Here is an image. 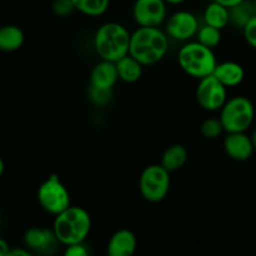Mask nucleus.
Instances as JSON below:
<instances>
[{
    "instance_id": "16",
    "label": "nucleus",
    "mask_w": 256,
    "mask_h": 256,
    "mask_svg": "<svg viewBox=\"0 0 256 256\" xmlns=\"http://www.w3.org/2000/svg\"><path fill=\"white\" fill-rule=\"evenodd\" d=\"M202 19L206 25L222 30L230 24V9L212 0V2L205 8Z\"/></svg>"
},
{
    "instance_id": "32",
    "label": "nucleus",
    "mask_w": 256,
    "mask_h": 256,
    "mask_svg": "<svg viewBox=\"0 0 256 256\" xmlns=\"http://www.w3.org/2000/svg\"><path fill=\"white\" fill-rule=\"evenodd\" d=\"M4 172H5V162H4V160L0 158V176L4 174Z\"/></svg>"
},
{
    "instance_id": "19",
    "label": "nucleus",
    "mask_w": 256,
    "mask_h": 256,
    "mask_svg": "<svg viewBox=\"0 0 256 256\" xmlns=\"http://www.w3.org/2000/svg\"><path fill=\"white\" fill-rule=\"evenodd\" d=\"M189 159V152L188 149L182 144H174L168 148L162 156L160 164L170 172H178L186 164Z\"/></svg>"
},
{
    "instance_id": "34",
    "label": "nucleus",
    "mask_w": 256,
    "mask_h": 256,
    "mask_svg": "<svg viewBox=\"0 0 256 256\" xmlns=\"http://www.w3.org/2000/svg\"><path fill=\"white\" fill-rule=\"evenodd\" d=\"M252 4H254V8H255V12H256V0H252Z\"/></svg>"
},
{
    "instance_id": "28",
    "label": "nucleus",
    "mask_w": 256,
    "mask_h": 256,
    "mask_svg": "<svg viewBox=\"0 0 256 256\" xmlns=\"http://www.w3.org/2000/svg\"><path fill=\"white\" fill-rule=\"evenodd\" d=\"M10 246L4 239H0V256H9Z\"/></svg>"
},
{
    "instance_id": "14",
    "label": "nucleus",
    "mask_w": 256,
    "mask_h": 256,
    "mask_svg": "<svg viewBox=\"0 0 256 256\" xmlns=\"http://www.w3.org/2000/svg\"><path fill=\"white\" fill-rule=\"evenodd\" d=\"M138 249L136 235L129 229L118 230L108 242V254L110 256H132Z\"/></svg>"
},
{
    "instance_id": "21",
    "label": "nucleus",
    "mask_w": 256,
    "mask_h": 256,
    "mask_svg": "<svg viewBox=\"0 0 256 256\" xmlns=\"http://www.w3.org/2000/svg\"><path fill=\"white\" fill-rule=\"evenodd\" d=\"M112 0H72L76 12L85 16L98 18L109 10Z\"/></svg>"
},
{
    "instance_id": "6",
    "label": "nucleus",
    "mask_w": 256,
    "mask_h": 256,
    "mask_svg": "<svg viewBox=\"0 0 256 256\" xmlns=\"http://www.w3.org/2000/svg\"><path fill=\"white\" fill-rule=\"evenodd\" d=\"M170 186V172H168L162 164L149 165L142 170L139 178L140 194L152 204L162 202L169 194Z\"/></svg>"
},
{
    "instance_id": "9",
    "label": "nucleus",
    "mask_w": 256,
    "mask_h": 256,
    "mask_svg": "<svg viewBox=\"0 0 256 256\" xmlns=\"http://www.w3.org/2000/svg\"><path fill=\"white\" fill-rule=\"evenodd\" d=\"M195 96L200 106L206 112H220L229 99L228 88L214 75H209L199 80Z\"/></svg>"
},
{
    "instance_id": "5",
    "label": "nucleus",
    "mask_w": 256,
    "mask_h": 256,
    "mask_svg": "<svg viewBox=\"0 0 256 256\" xmlns=\"http://www.w3.org/2000/svg\"><path fill=\"white\" fill-rule=\"evenodd\" d=\"M255 106L246 96L228 99L220 109L219 119L225 132H246L255 122Z\"/></svg>"
},
{
    "instance_id": "10",
    "label": "nucleus",
    "mask_w": 256,
    "mask_h": 256,
    "mask_svg": "<svg viewBox=\"0 0 256 256\" xmlns=\"http://www.w3.org/2000/svg\"><path fill=\"white\" fill-rule=\"evenodd\" d=\"M165 0H135L132 18L139 26H162L168 19Z\"/></svg>"
},
{
    "instance_id": "22",
    "label": "nucleus",
    "mask_w": 256,
    "mask_h": 256,
    "mask_svg": "<svg viewBox=\"0 0 256 256\" xmlns=\"http://www.w3.org/2000/svg\"><path fill=\"white\" fill-rule=\"evenodd\" d=\"M222 39V30L218 28L210 26V25H202L200 26L199 32L196 34V40L200 44L205 45V46L210 48V49H215L220 45Z\"/></svg>"
},
{
    "instance_id": "27",
    "label": "nucleus",
    "mask_w": 256,
    "mask_h": 256,
    "mask_svg": "<svg viewBox=\"0 0 256 256\" xmlns=\"http://www.w3.org/2000/svg\"><path fill=\"white\" fill-rule=\"evenodd\" d=\"M90 254L89 248L85 245V242H80V244L69 245L65 249V256H88Z\"/></svg>"
},
{
    "instance_id": "7",
    "label": "nucleus",
    "mask_w": 256,
    "mask_h": 256,
    "mask_svg": "<svg viewBox=\"0 0 256 256\" xmlns=\"http://www.w3.org/2000/svg\"><path fill=\"white\" fill-rule=\"evenodd\" d=\"M38 202L48 214L56 216L72 205V196L60 178L52 174L39 186Z\"/></svg>"
},
{
    "instance_id": "3",
    "label": "nucleus",
    "mask_w": 256,
    "mask_h": 256,
    "mask_svg": "<svg viewBox=\"0 0 256 256\" xmlns=\"http://www.w3.org/2000/svg\"><path fill=\"white\" fill-rule=\"evenodd\" d=\"M132 32L122 24L109 22L102 24L94 35V49L102 60L116 62L130 50Z\"/></svg>"
},
{
    "instance_id": "23",
    "label": "nucleus",
    "mask_w": 256,
    "mask_h": 256,
    "mask_svg": "<svg viewBox=\"0 0 256 256\" xmlns=\"http://www.w3.org/2000/svg\"><path fill=\"white\" fill-rule=\"evenodd\" d=\"M200 130H202V136L209 140L218 139L219 136H222V132H225L224 126H222L219 118H209V119H206L202 124Z\"/></svg>"
},
{
    "instance_id": "18",
    "label": "nucleus",
    "mask_w": 256,
    "mask_h": 256,
    "mask_svg": "<svg viewBox=\"0 0 256 256\" xmlns=\"http://www.w3.org/2000/svg\"><path fill=\"white\" fill-rule=\"evenodd\" d=\"M25 34L16 25H4L0 28V50L16 52L24 45Z\"/></svg>"
},
{
    "instance_id": "12",
    "label": "nucleus",
    "mask_w": 256,
    "mask_h": 256,
    "mask_svg": "<svg viewBox=\"0 0 256 256\" xmlns=\"http://www.w3.org/2000/svg\"><path fill=\"white\" fill-rule=\"evenodd\" d=\"M24 244L29 250L40 254H52L58 246L62 245L54 232L44 228H32L26 230L24 234Z\"/></svg>"
},
{
    "instance_id": "35",
    "label": "nucleus",
    "mask_w": 256,
    "mask_h": 256,
    "mask_svg": "<svg viewBox=\"0 0 256 256\" xmlns=\"http://www.w3.org/2000/svg\"><path fill=\"white\" fill-rule=\"evenodd\" d=\"M52 2H54V0H52Z\"/></svg>"
},
{
    "instance_id": "20",
    "label": "nucleus",
    "mask_w": 256,
    "mask_h": 256,
    "mask_svg": "<svg viewBox=\"0 0 256 256\" xmlns=\"http://www.w3.org/2000/svg\"><path fill=\"white\" fill-rule=\"evenodd\" d=\"M255 15L256 12L252 0H244L240 4L230 8V24L242 30Z\"/></svg>"
},
{
    "instance_id": "33",
    "label": "nucleus",
    "mask_w": 256,
    "mask_h": 256,
    "mask_svg": "<svg viewBox=\"0 0 256 256\" xmlns=\"http://www.w3.org/2000/svg\"><path fill=\"white\" fill-rule=\"evenodd\" d=\"M252 145H254V149L256 152V130L252 134Z\"/></svg>"
},
{
    "instance_id": "31",
    "label": "nucleus",
    "mask_w": 256,
    "mask_h": 256,
    "mask_svg": "<svg viewBox=\"0 0 256 256\" xmlns=\"http://www.w3.org/2000/svg\"><path fill=\"white\" fill-rule=\"evenodd\" d=\"M165 2H166L169 5H182L184 4L186 0H165Z\"/></svg>"
},
{
    "instance_id": "24",
    "label": "nucleus",
    "mask_w": 256,
    "mask_h": 256,
    "mask_svg": "<svg viewBox=\"0 0 256 256\" xmlns=\"http://www.w3.org/2000/svg\"><path fill=\"white\" fill-rule=\"evenodd\" d=\"M89 98L92 104L96 105V106H106L112 99V90L99 89V88L90 85Z\"/></svg>"
},
{
    "instance_id": "13",
    "label": "nucleus",
    "mask_w": 256,
    "mask_h": 256,
    "mask_svg": "<svg viewBox=\"0 0 256 256\" xmlns=\"http://www.w3.org/2000/svg\"><path fill=\"white\" fill-rule=\"evenodd\" d=\"M119 80L116 62L109 60H100L92 70L90 74V85L99 89L112 90Z\"/></svg>"
},
{
    "instance_id": "4",
    "label": "nucleus",
    "mask_w": 256,
    "mask_h": 256,
    "mask_svg": "<svg viewBox=\"0 0 256 256\" xmlns=\"http://www.w3.org/2000/svg\"><path fill=\"white\" fill-rule=\"evenodd\" d=\"M178 62L185 74L200 80L214 74L218 59L214 49L200 44L198 40H190L180 48Z\"/></svg>"
},
{
    "instance_id": "1",
    "label": "nucleus",
    "mask_w": 256,
    "mask_h": 256,
    "mask_svg": "<svg viewBox=\"0 0 256 256\" xmlns=\"http://www.w3.org/2000/svg\"><path fill=\"white\" fill-rule=\"evenodd\" d=\"M170 38L159 26H139L132 32L129 54L144 66L158 64L166 56Z\"/></svg>"
},
{
    "instance_id": "2",
    "label": "nucleus",
    "mask_w": 256,
    "mask_h": 256,
    "mask_svg": "<svg viewBox=\"0 0 256 256\" xmlns=\"http://www.w3.org/2000/svg\"><path fill=\"white\" fill-rule=\"evenodd\" d=\"M92 222L89 212L80 206L70 205L58 214L52 224V232L59 242L65 248L69 245L85 242L92 232Z\"/></svg>"
},
{
    "instance_id": "30",
    "label": "nucleus",
    "mask_w": 256,
    "mask_h": 256,
    "mask_svg": "<svg viewBox=\"0 0 256 256\" xmlns=\"http://www.w3.org/2000/svg\"><path fill=\"white\" fill-rule=\"evenodd\" d=\"M9 256H30V252L24 249H14L10 250Z\"/></svg>"
},
{
    "instance_id": "25",
    "label": "nucleus",
    "mask_w": 256,
    "mask_h": 256,
    "mask_svg": "<svg viewBox=\"0 0 256 256\" xmlns=\"http://www.w3.org/2000/svg\"><path fill=\"white\" fill-rule=\"evenodd\" d=\"M52 12L56 16L66 18L76 12L72 0H54L52 2Z\"/></svg>"
},
{
    "instance_id": "15",
    "label": "nucleus",
    "mask_w": 256,
    "mask_h": 256,
    "mask_svg": "<svg viewBox=\"0 0 256 256\" xmlns=\"http://www.w3.org/2000/svg\"><path fill=\"white\" fill-rule=\"evenodd\" d=\"M212 75L228 89H230L239 86L244 82L245 70L242 65L236 62H218Z\"/></svg>"
},
{
    "instance_id": "26",
    "label": "nucleus",
    "mask_w": 256,
    "mask_h": 256,
    "mask_svg": "<svg viewBox=\"0 0 256 256\" xmlns=\"http://www.w3.org/2000/svg\"><path fill=\"white\" fill-rule=\"evenodd\" d=\"M242 34H244V38L249 46L256 50V15L245 25V28L242 29Z\"/></svg>"
},
{
    "instance_id": "11",
    "label": "nucleus",
    "mask_w": 256,
    "mask_h": 256,
    "mask_svg": "<svg viewBox=\"0 0 256 256\" xmlns=\"http://www.w3.org/2000/svg\"><path fill=\"white\" fill-rule=\"evenodd\" d=\"M222 145L228 156L235 162H246L255 152L252 135L246 132H228Z\"/></svg>"
},
{
    "instance_id": "8",
    "label": "nucleus",
    "mask_w": 256,
    "mask_h": 256,
    "mask_svg": "<svg viewBox=\"0 0 256 256\" xmlns=\"http://www.w3.org/2000/svg\"><path fill=\"white\" fill-rule=\"evenodd\" d=\"M165 32L170 40L179 42H188L196 38L200 29L196 15L188 10H179L168 16L165 22Z\"/></svg>"
},
{
    "instance_id": "17",
    "label": "nucleus",
    "mask_w": 256,
    "mask_h": 256,
    "mask_svg": "<svg viewBox=\"0 0 256 256\" xmlns=\"http://www.w3.org/2000/svg\"><path fill=\"white\" fill-rule=\"evenodd\" d=\"M116 69L120 80H122L124 82H128V84H132V82H139L140 78L142 76L144 65L140 62H138L134 56L128 54L126 56L118 60Z\"/></svg>"
},
{
    "instance_id": "29",
    "label": "nucleus",
    "mask_w": 256,
    "mask_h": 256,
    "mask_svg": "<svg viewBox=\"0 0 256 256\" xmlns=\"http://www.w3.org/2000/svg\"><path fill=\"white\" fill-rule=\"evenodd\" d=\"M214 2H220V4H222L224 5V6H226V8H232V6H235V5H238V4H240V2H244V0H214Z\"/></svg>"
}]
</instances>
